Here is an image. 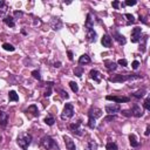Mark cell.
Instances as JSON below:
<instances>
[{
	"instance_id": "6",
	"label": "cell",
	"mask_w": 150,
	"mask_h": 150,
	"mask_svg": "<svg viewBox=\"0 0 150 150\" xmlns=\"http://www.w3.org/2000/svg\"><path fill=\"white\" fill-rule=\"evenodd\" d=\"M141 33H142L141 27H135L133 31H131V42L137 44L141 40Z\"/></svg>"
},
{
	"instance_id": "31",
	"label": "cell",
	"mask_w": 150,
	"mask_h": 150,
	"mask_svg": "<svg viewBox=\"0 0 150 150\" xmlns=\"http://www.w3.org/2000/svg\"><path fill=\"white\" fill-rule=\"evenodd\" d=\"M74 73H75V75H76L78 78H81L82 74H83V68L82 67H76L74 69Z\"/></svg>"
},
{
	"instance_id": "43",
	"label": "cell",
	"mask_w": 150,
	"mask_h": 150,
	"mask_svg": "<svg viewBox=\"0 0 150 150\" xmlns=\"http://www.w3.org/2000/svg\"><path fill=\"white\" fill-rule=\"evenodd\" d=\"M60 93H61V96H62L63 99H68V97H69V95L67 94V91H65V90H60Z\"/></svg>"
},
{
	"instance_id": "40",
	"label": "cell",
	"mask_w": 150,
	"mask_h": 150,
	"mask_svg": "<svg viewBox=\"0 0 150 150\" xmlns=\"http://www.w3.org/2000/svg\"><path fill=\"white\" fill-rule=\"evenodd\" d=\"M136 0H127L125 1V5L127 6H134V5H136Z\"/></svg>"
},
{
	"instance_id": "3",
	"label": "cell",
	"mask_w": 150,
	"mask_h": 150,
	"mask_svg": "<svg viewBox=\"0 0 150 150\" xmlns=\"http://www.w3.org/2000/svg\"><path fill=\"white\" fill-rule=\"evenodd\" d=\"M74 116V107L72 103H66L63 110H62V114H61V119L62 120H68L70 117Z\"/></svg>"
},
{
	"instance_id": "32",
	"label": "cell",
	"mask_w": 150,
	"mask_h": 150,
	"mask_svg": "<svg viewBox=\"0 0 150 150\" xmlns=\"http://www.w3.org/2000/svg\"><path fill=\"white\" fill-rule=\"evenodd\" d=\"M88 127H89L90 129H94V128H95V127H96V120L89 117V120H88Z\"/></svg>"
},
{
	"instance_id": "27",
	"label": "cell",
	"mask_w": 150,
	"mask_h": 150,
	"mask_svg": "<svg viewBox=\"0 0 150 150\" xmlns=\"http://www.w3.org/2000/svg\"><path fill=\"white\" fill-rule=\"evenodd\" d=\"M87 150H97V143L94 141H89L87 143Z\"/></svg>"
},
{
	"instance_id": "11",
	"label": "cell",
	"mask_w": 150,
	"mask_h": 150,
	"mask_svg": "<svg viewBox=\"0 0 150 150\" xmlns=\"http://www.w3.org/2000/svg\"><path fill=\"white\" fill-rule=\"evenodd\" d=\"M7 122H8V114L3 110H0V127L6 128Z\"/></svg>"
},
{
	"instance_id": "33",
	"label": "cell",
	"mask_w": 150,
	"mask_h": 150,
	"mask_svg": "<svg viewBox=\"0 0 150 150\" xmlns=\"http://www.w3.org/2000/svg\"><path fill=\"white\" fill-rule=\"evenodd\" d=\"M107 149H108V150H119L117 144L114 143V142H109V143L107 144Z\"/></svg>"
},
{
	"instance_id": "17",
	"label": "cell",
	"mask_w": 150,
	"mask_h": 150,
	"mask_svg": "<svg viewBox=\"0 0 150 150\" xmlns=\"http://www.w3.org/2000/svg\"><path fill=\"white\" fill-rule=\"evenodd\" d=\"M85 26H86V31L93 29V27H94V20L91 19V14H90V13L87 14V19H86V24H85Z\"/></svg>"
},
{
	"instance_id": "13",
	"label": "cell",
	"mask_w": 150,
	"mask_h": 150,
	"mask_svg": "<svg viewBox=\"0 0 150 150\" xmlns=\"http://www.w3.org/2000/svg\"><path fill=\"white\" fill-rule=\"evenodd\" d=\"M112 38H114V39H115L120 45H125V42H127L124 35H122V34L119 33V32H112Z\"/></svg>"
},
{
	"instance_id": "47",
	"label": "cell",
	"mask_w": 150,
	"mask_h": 150,
	"mask_svg": "<svg viewBox=\"0 0 150 150\" xmlns=\"http://www.w3.org/2000/svg\"><path fill=\"white\" fill-rule=\"evenodd\" d=\"M149 133H150V127H149V125H147V129H145V133H144V135H145V136H148V135H149Z\"/></svg>"
},
{
	"instance_id": "25",
	"label": "cell",
	"mask_w": 150,
	"mask_h": 150,
	"mask_svg": "<svg viewBox=\"0 0 150 150\" xmlns=\"http://www.w3.org/2000/svg\"><path fill=\"white\" fill-rule=\"evenodd\" d=\"M129 141H130V144H131V147H134V148H136V147H138V142H137V138H136V136L134 135V134H131V135H129Z\"/></svg>"
},
{
	"instance_id": "14",
	"label": "cell",
	"mask_w": 150,
	"mask_h": 150,
	"mask_svg": "<svg viewBox=\"0 0 150 150\" xmlns=\"http://www.w3.org/2000/svg\"><path fill=\"white\" fill-rule=\"evenodd\" d=\"M63 141H65L66 147H67L68 150H76V148H75V143H74V141H73L69 136L65 135V136H63Z\"/></svg>"
},
{
	"instance_id": "49",
	"label": "cell",
	"mask_w": 150,
	"mask_h": 150,
	"mask_svg": "<svg viewBox=\"0 0 150 150\" xmlns=\"http://www.w3.org/2000/svg\"><path fill=\"white\" fill-rule=\"evenodd\" d=\"M140 20H142V22H144V24H147V20H145V19H144L143 16H141V15H140Z\"/></svg>"
},
{
	"instance_id": "21",
	"label": "cell",
	"mask_w": 150,
	"mask_h": 150,
	"mask_svg": "<svg viewBox=\"0 0 150 150\" xmlns=\"http://www.w3.org/2000/svg\"><path fill=\"white\" fill-rule=\"evenodd\" d=\"M4 22H5L7 26H10V27H14V26H15L14 18H13V16H11V15H7V16H5V18H4Z\"/></svg>"
},
{
	"instance_id": "35",
	"label": "cell",
	"mask_w": 150,
	"mask_h": 150,
	"mask_svg": "<svg viewBox=\"0 0 150 150\" xmlns=\"http://www.w3.org/2000/svg\"><path fill=\"white\" fill-rule=\"evenodd\" d=\"M3 48H4L5 50H8V52H13V50L15 49V47H13L11 44H4V45H3Z\"/></svg>"
},
{
	"instance_id": "15",
	"label": "cell",
	"mask_w": 150,
	"mask_h": 150,
	"mask_svg": "<svg viewBox=\"0 0 150 150\" xmlns=\"http://www.w3.org/2000/svg\"><path fill=\"white\" fill-rule=\"evenodd\" d=\"M131 115H134L135 117H141V116L143 115V110L141 109L140 106L134 104L133 108H131Z\"/></svg>"
},
{
	"instance_id": "34",
	"label": "cell",
	"mask_w": 150,
	"mask_h": 150,
	"mask_svg": "<svg viewBox=\"0 0 150 150\" xmlns=\"http://www.w3.org/2000/svg\"><path fill=\"white\" fill-rule=\"evenodd\" d=\"M45 123H46L47 125H53V124L55 123V120H54V117H52V116H47V117L45 119Z\"/></svg>"
},
{
	"instance_id": "30",
	"label": "cell",
	"mask_w": 150,
	"mask_h": 150,
	"mask_svg": "<svg viewBox=\"0 0 150 150\" xmlns=\"http://www.w3.org/2000/svg\"><path fill=\"white\" fill-rule=\"evenodd\" d=\"M32 75H33V78L36 79V80H39V81L42 80V76H41V74H40L39 70H33V72H32Z\"/></svg>"
},
{
	"instance_id": "29",
	"label": "cell",
	"mask_w": 150,
	"mask_h": 150,
	"mask_svg": "<svg viewBox=\"0 0 150 150\" xmlns=\"http://www.w3.org/2000/svg\"><path fill=\"white\" fill-rule=\"evenodd\" d=\"M69 86H70V89L73 90V93H78V91H79V86H78L76 82L70 81V82H69Z\"/></svg>"
},
{
	"instance_id": "16",
	"label": "cell",
	"mask_w": 150,
	"mask_h": 150,
	"mask_svg": "<svg viewBox=\"0 0 150 150\" xmlns=\"http://www.w3.org/2000/svg\"><path fill=\"white\" fill-rule=\"evenodd\" d=\"M87 40H88V42H95L96 41V32L94 29L87 31Z\"/></svg>"
},
{
	"instance_id": "19",
	"label": "cell",
	"mask_w": 150,
	"mask_h": 150,
	"mask_svg": "<svg viewBox=\"0 0 150 150\" xmlns=\"http://www.w3.org/2000/svg\"><path fill=\"white\" fill-rule=\"evenodd\" d=\"M101 42H102V45H103V47H111V38L108 35V34H106V35H103L102 36V39H101Z\"/></svg>"
},
{
	"instance_id": "23",
	"label": "cell",
	"mask_w": 150,
	"mask_h": 150,
	"mask_svg": "<svg viewBox=\"0 0 150 150\" xmlns=\"http://www.w3.org/2000/svg\"><path fill=\"white\" fill-rule=\"evenodd\" d=\"M147 94V90L144 89V88H142V89H138L137 91H135L133 95H134V97H136V99H141V97H143L144 95Z\"/></svg>"
},
{
	"instance_id": "9",
	"label": "cell",
	"mask_w": 150,
	"mask_h": 150,
	"mask_svg": "<svg viewBox=\"0 0 150 150\" xmlns=\"http://www.w3.org/2000/svg\"><path fill=\"white\" fill-rule=\"evenodd\" d=\"M26 112V115L29 116V117H36V116H39V110H38V107L35 104H32L28 107V109L25 110Z\"/></svg>"
},
{
	"instance_id": "20",
	"label": "cell",
	"mask_w": 150,
	"mask_h": 150,
	"mask_svg": "<svg viewBox=\"0 0 150 150\" xmlns=\"http://www.w3.org/2000/svg\"><path fill=\"white\" fill-rule=\"evenodd\" d=\"M104 65H106V68L108 70H115L117 68V63L111 61V60H104Z\"/></svg>"
},
{
	"instance_id": "7",
	"label": "cell",
	"mask_w": 150,
	"mask_h": 150,
	"mask_svg": "<svg viewBox=\"0 0 150 150\" xmlns=\"http://www.w3.org/2000/svg\"><path fill=\"white\" fill-rule=\"evenodd\" d=\"M121 110V106L117 103H112V104H107L106 106V112H108L109 115H114L116 112Z\"/></svg>"
},
{
	"instance_id": "8",
	"label": "cell",
	"mask_w": 150,
	"mask_h": 150,
	"mask_svg": "<svg viewBox=\"0 0 150 150\" xmlns=\"http://www.w3.org/2000/svg\"><path fill=\"white\" fill-rule=\"evenodd\" d=\"M108 101H112V102H115V103H124V102H129L130 101V99L129 97H127V96H110V95H108L107 97H106Z\"/></svg>"
},
{
	"instance_id": "39",
	"label": "cell",
	"mask_w": 150,
	"mask_h": 150,
	"mask_svg": "<svg viewBox=\"0 0 150 150\" xmlns=\"http://www.w3.org/2000/svg\"><path fill=\"white\" fill-rule=\"evenodd\" d=\"M22 15H24V13H22L21 11H15V12H14V18H15V19L21 18Z\"/></svg>"
},
{
	"instance_id": "41",
	"label": "cell",
	"mask_w": 150,
	"mask_h": 150,
	"mask_svg": "<svg viewBox=\"0 0 150 150\" xmlns=\"http://www.w3.org/2000/svg\"><path fill=\"white\" fill-rule=\"evenodd\" d=\"M116 119V116L115 115H109V116H107V117H104V122H109V121H112V120H115Z\"/></svg>"
},
{
	"instance_id": "10",
	"label": "cell",
	"mask_w": 150,
	"mask_h": 150,
	"mask_svg": "<svg viewBox=\"0 0 150 150\" xmlns=\"http://www.w3.org/2000/svg\"><path fill=\"white\" fill-rule=\"evenodd\" d=\"M88 116L91 117V119H95V120H96V119H99V117L102 116V110L99 109V108L93 107V108H90V110H89V112H88Z\"/></svg>"
},
{
	"instance_id": "5",
	"label": "cell",
	"mask_w": 150,
	"mask_h": 150,
	"mask_svg": "<svg viewBox=\"0 0 150 150\" xmlns=\"http://www.w3.org/2000/svg\"><path fill=\"white\" fill-rule=\"evenodd\" d=\"M69 129L72 130V133L75 134V135H78V136H81L83 134V130L81 128V121H78V122H75V123H72L69 125Z\"/></svg>"
},
{
	"instance_id": "18",
	"label": "cell",
	"mask_w": 150,
	"mask_h": 150,
	"mask_svg": "<svg viewBox=\"0 0 150 150\" xmlns=\"http://www.w3.org/2000/svg\"><path fill=\"white\" fill-rule=\"evenodd\" d=\"M52 27L54 31H59L61 27H62V22L59 18H54L53 20H52Z\"/></svg>"
},
{
	"instance_id": "44",
	"label": "cell",
	"mask_w": 150,
	"mask_h": 150,
	"mask_svg": "<svg viewBox=\"0 0 150 150\" xmlns=\"http://www.w3.org/2000/svg\"><path fill=\"white\" fill-rule=\"evenodd\" d=\"M122 115H124V116L129 117V116H131V112H130L129 110H123V111H122Z\"/></svg>"
},
{
	"instance_id": "12",
	"label": "cell",
	"mask_w": 150,
	"mask_h": 150,
	"mask_svg": "<svg viewBox=\"0 0 150 150\" xmlns=\"http://www.w3.org/2000/svg\"><path fill=\"white\" fill-rule=\"evenodd\" d=\"M89 76H90V79H93L94 81H96V82H101V79H102L101 73L95 70V69H91L89 72Z\"/></svg>"
},
{
	"instance_id": "1",
	"label": "cell",
	"mask_w": 150,
	"mask_h": 150,
	"mask_svg": "<svg viewBox=\"0 0 150 150\" xmlns=\"http://www.w3.org/2000/svg\"><path fill=\"white\" fill-rule=\"evenodd\" d=\"M142 79V75L140 74H116L109 78L110 82H124L128 80H136Z\"/></svg>"
},
{
	"instance_id": "4",
	"label": "cell",
	"mask_w": 150,
	"mask_h": 150,
	"mask_svg": "<svg viewBox=\"0 0 150 150\" xmlns=\"http://www.w3.org/2000/svg\"><path fill=\"white\" fill-rule=\"evenodd\" d=\"M41 145H42L45 149H47V150L58 147V145H56V143H55V141H54L50 136H48V135H47V136H44V137L41 138Z\"/></svg>"
},
{
	"instance_id": "46",
	"label": "cell",
	"mask_w": 150,
	"mask_h": 150,
	"mask_svg": "<svg viewBox=\"0 0 150 150\" xmlns=\"http://www.w3.org/2000/svg\"><path fill=\"white\" fill-rule=\"evenodd\" d=\"M112 7L117 10V8L120 7V3H119V1H114V3H112Z\"/></svg>"
},
{
	"instance_id": "2",
	"label": "cell",
	"mask_w": 150,
	"mask_h": 150,
	"mask_svg": "<svg viewBox=\"0 0 150 150\" xmlns=\"http://www.w3.org/2000/svg\"><path fill=\"white\" fill-rule=\"evenodd\" d=\"M16 142H18L19 147L22 148L24 150H26L28 148V145L32 143V135H29V134H21V135H19Z\"/></svg>"
},
{
	"instance_id": "24",
	"label": "cell",
	"mask_w": 150,
	"mask_h": 150,
	"mask_svg": "<svg viewBox=\"0 0 150 150\" xmlns=\"http://www.w3.org/2000/svg\"><path fill=\"white\" fill-rule=\"evenodd\" d=\"M8 99H10V101H14V102H18L19 101V95L14 91V90H11L10 93H8Z\"/></svg>"
},
{
	"instance_id": "48",
	"label": "cell",
	"mask_w": 150,
	"mask_h": 150,
	"mask_svg": "<svg viewBox=\"0 0 150 150\" xmlns=\"http://www.w3.org/2000/svg\"><path fill=\"white\" fill-rule=\"evenodd\" d=\"M60 66H61V62H55V63H54V67H55V68H59Z\"/></svg>"
},
{
	"instance_id": "37",
	"label": "cell",
	"mask_w": 150,
	"mask_h": 150,
	"mask_svg": "<svg viewBox=\"0 0 150 150\" xmlns=\"http://www.w3.org/2000/svg\"><path fill=\"white\" fill-rule=\"evenodd\" d=\"M144 108H145L147 110H150V97H149V96L144 100Z\"/></svg>"
},
{
	"instance_id": "26",
	"label": "cell",
	"mask_w": 150,
	"mask_h": 150,
	"mask_svg": "<svg viewBox=\"0 0 150 150\" xmlns=\"http://www.w3.org/2000/svg\"><path fill=\"white\" fill-rule=\"evenodd\" d=\"M47 85V89H46V91H45V94H44V95L46 96V97H49L50 95H52V87H53V82H47L46 83Z\"/></svg>"
},
{
	"instance_id": "36",
	"label": "cell",
	"mask_w": 150,
	"mask_h": 150,
	"mask_svg": "<svg viewBox=\"0 0 150 150\" xmlns=\"http://www.w3.org/2000/svg\"><path fill=\"white\" fill-rule=\"evenodd\" d=\"M125 18L128 19L129 24H134V22H135V18H134V15H133V14H129V13H127V14H125Z\"/></svg>"
},
{
	"instance_id": "22",
	"label": "cell",
	"mask_w": 150,
	"mask_h": 150,
	"mask_svg": "<svg viewBox=\"0 0 150 150\" xmlns=\"http://www.w3.org/2000/svg\"><path fill=\"white\" fill-rule=\"evenodd\" d=\"M89 62H90V58L87 54H83V55L80 56V59H79V63L80 65H87Z\"/></svg>"
},
{
	"instance_id": "28",
	"label": "cell",
	"mask_w": 150,
	"mask_h": 150,
	"mask_svg": "<svg viewBox=\"0 0 150 150\" xmlns=\"http://www.w3.org/2000/svg\"><path fill=\"white\" fill-rule=\"evenodd\" d=\"M8 7L7 5L5 4V1H3V0H0V14H4L5 12H7Z\"/></svg>"
},
{
	"instance_id": "42",
	"label": "cell",
	"mask_w": 150,
	"mask_h": 150,
	"mask_svg": "<svg viewBox=\"0 0 150 150\" xmlns=\"http://www.w3.org/2000/svg\"><path fill=\"white\" fill-rule=\"evenodd\" d=\"M138 66H140V62H138L137 60H135L133 63H131V67H133V69H137Z\"/></svg>"
},
{
	"instance_id": "45",
	"label": "cell",
	"mask_w": 150,
	"mask_h": 150,
	"mask_svg": "<svg viewBox=\"0 0 150 150\" xmlns=\"http://www.w3.org/2000/svg\"><path fill=\"white\" fill-rule=\"evenodd\" d=\"M67 54H68V59L72 61V60L74 59V56H73V52H72V50H68V52H67Z\"/></svg>"
},
{
	"instance_id": "38",
	"label": "cell",
	"mask_w": 150,
	"mask_h": 150,
	"mask_svg": "<svg viewBox=\"0 0 150 150\" xmlns=\"http://www.w3.org/2000/svg\"><path fill=\"white\" fill-rule=\"evenodd\" d=\"M117 63H119L120 66H122V67H127V66H128V61H127L125 59H120Z\"/></svg>"
}]
</instances>
